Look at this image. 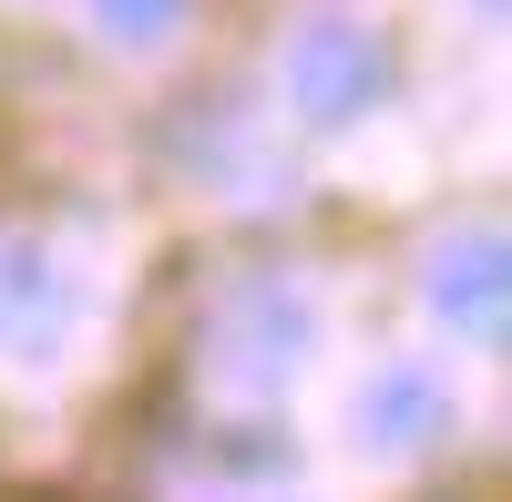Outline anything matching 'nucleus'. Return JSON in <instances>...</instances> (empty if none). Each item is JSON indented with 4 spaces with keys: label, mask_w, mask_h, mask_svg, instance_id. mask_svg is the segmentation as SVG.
Wrapping results in <instances>:
<instances>
[{
    "label": "nucleus",
    "mask_w": 512,
    "mask_h": 502,
    "mask_svg": "<svg viewBox=\"0 0 512 502\" xmlns=\"http://www.w3.org/2000/svg\"><path fill=\"white\" fill-rule=\"evenodd\" d=\"M308 339H318V308L287 277H246L216 308V328H205V380L236 390V400H277L308 369Z\"/></svg>",
    "instance_id": "f257e3e1"
},
{
    "label": "nucleus",
    "mask_w": 512,
    "mask_h": 502,
    "mask_svg": "<svg viewBox=\"0 0 512 502\" xmlns=\"http://www.w3.org/2000/svg\"><path fill=\"white\" fill-rule=\"evenodd\" d=\"M379 93H390V52H379L369 21H308L287 41V103L297 123H318V134H338V123H359Z\"/></svg>",
    "instance_id": "f03ea898"
},
{
    "label": "nucleus",
    "mask_w": 512,
    "mask_h": 502,
    "mask_svg": "<svg viewBox=\"0 0 512 502\" xmlns=\"http://www.w3.org/2000/svg\"><path fill=\"white\" fill-rule=\"evenodd\" d=\"M420 298H431V318L451 328V339L502 349V339H512V236H502V226L441 236L431 267H420Z\"/></svg>",
    "instance_id": "7ed1b4c3"
},
{
    "label": "nucleus",
    "mask_w": 512,
    "mask_h": 502,
    "mask_svg": "<svg viewBox=\"0 0 512 502\" xmlns=\"http://www.w3.org/2000/svg\"><path fill=\"white\" fill-rule=\"evenodd\" d=\"M72 339V277L41 236H0V359L11 369H52Z\"/></svg>",
    "instance_id": "20e7f679"
},
{
    "label": "nucleus",
    "mask_w": 512,
    "mask_h": 502,
    "mask_svg": "<svg viewBox=\"0 0 512 502\" xmlns=\"http://www.w3.org/2000/svg\"><path fill=\"white\" fill-rule=\"evenodd\" d=\"M431 431H451V410H441V390L420 380V369H379V380L359 390V451L400 462V451H420Z\"/></svg>",
    "instance_id": "39448f33"
},
{
    "label": "nucleus",
    "mask_w": 512,
    "mask_h": 502,
    "mask_svg": "<svg viewBox=\"0 0 512 502\" xmlns=\"http://www.w3.org/2000/svg\"><path fill=\"white\" fill-rule=\"evenodd\" d=\"M93 21L113 31V41H164L185 21V0H93Z\"/></svg>",
    "instance_id": "423d86ee"
},
{
    "label": "nucleus",
    "mask_w": 512,
    "mask_h": 502,
    "mask_svg": "<svg viewBox=\"0 0 512 502\" xmlns=\"http://www.w3.org/2000/svg\"><path fill=\"white\" fill-rule=\"evenodd\" d=\"M472 11H482V21H502V0H472Z\"/></svg>",
    "instance_id": "0eeeda50"
}]
</instances>
